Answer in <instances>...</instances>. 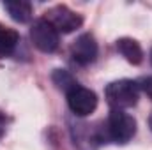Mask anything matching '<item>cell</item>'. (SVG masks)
Instances as JSON below:
<instances>
[{"label":"cell","instance_id":"6da1fadb","mask_svg":"<svg viewBox=\"0 0 152 150\" xmlns=\"http://www.w3.org/2000/svg\"><path fill=\"white\" fill-rule=\"evenodd\" d=\"M138 95H140V87L133 79H117L106 85L104 88L106 103L113 110H126L134 106L138 103Z\"/></svg>","mask_w":152,"mask_h":150},{"label":"cell","instance_id":"7a4b0ae2","mask_svg":"<svg viewBox=\"0 0 152 150\" xmlns=\"http://www.w3.org/2000/svg\"><path fill=\"white\" fill-rule=\"evenodd\" d=\"M106 133L112 141L126 145L136 134V120L124 110H112L106 122Z\"/></svg>","mask_w":152,"mask_h":150},{"label":"cell","instance_id":"3957f363","mask_svg":"<svg viewBox=\"0 0 152 150\" xmlns=\"http://www.w3.org/2000/svg\"><path fill=\"white\" fill-rule=\"evenodd\" d=\"M44 20L50 21L58 34H71L83 25V18L67 5H53L44 12Z\"/></svg>","mask_w":152,"mask_h":150},{"label":"cell","instance_id":"277c9868","mask_svg":"<svg viewBox=\"0 0 152 150\" xmlns=\"http://www.w3.org/2000/svg\"><path fill=\"white\" fill-rule=\"evenodd\" d=\"M30 39H32L34 46L37 48L39 51H42V53H53L58 48V42H60L58 32L44 18H39V20H36L32 23Z\"/></svg>","mask_w":152,"mask_h":150},{"label":"cell","instance_id":"5b68a950","mask_svg":"<svg viewBox=\"0 0 152 150\" xmlns=\"http://www.w3.org/2000/svg\"><path fill=\"white\" fill-rule=\"evenodd\" d=\"M66 97H67L69 110L75 115H78V117H88L97 108V95H96V92L87 88V87H81L80 83L75 85L66 94Z\"/></svg>","mask_w":152,"mask_h":150},{"label":"cell","instance_id":"8992f818","mask_svg":"<svg viewBox=\"0 0 152 150\" xmlns=\"http://www.w3.org/2000/svg\"><path fill=\"white\" fill-rule=\"evenodd\" d=\"M71 57L76 64L88 66L97 57V42L92 34H81L71 46Z\"/></svg>","mask_w":152,"mask_h":150},{"label":"cell","instance_id":"52a82bcc","mask_svg":"<svg viewBox=\"0 0 152 150\" xmlns=\"http://www.w3.org/2000/svg\"><path fill=\"white\" fill-rule=\"evenodd\" d=\"M117 51L133 66H140L143 62V50L138 41L131 37H120L117 41Z\"/></svg>","mask_w":152,"mask_h":150},{"label":"cell","instance_id":"ba28073f","mask_svg":"<svg viewBox=\"0 0 152 150\" xmlns=\"http://www.w3.org/2000/svg\"><path fill=\"white\" fill-rule=\"evenodd\" d=\"M4 9L18 23H28L30 18H32V4L30 2H25V0L4 2Z\"/></svg>","mask_w":152,"mask_h":150},{"label":"cell","instance_id":"9c48e42d","mask_svg":"<svg viewBox=\"0 0 152 150\" xmlns=\"http://www.w3.org/2000/svg\"><path fill=\"white\" fill-rule=\"evenodd\" d=\"M18 41H20V36H18V32L14 28L5 27V25L0 23V58L9 57L14 51Z\"/></svg>","mask_w":152,"mask_h":150},{"label":"cell","instance_id":"30bf717a","mask_svg":"<svg viewBox=\"0 0 152 150\" xmlns=\"http://www.w3.org/2000/svg\"><path fill=\"white\" fill-rule=\"evenodd\" d=\"M51 78H53V83H55L60 90H64L66 94H67L75 85H78V81H76L75 78L67 73V71H64V69H57V71L53 73Z\"/></svg>","mask_w":152,"mask_h":150},{"label":"cell","instance_id":"8fae6325","mask_svg":"<svg viewBox=\"0 0 152 150\" xmlns=\"http://www.w3.org/2000/svg\"><path fill=\"white\" fill-rule=\"evenodd\" d=\"M142 88H143V92L149 95V99L152 101V76L151 78H145V79L142 81Z\"/></svg>","mask_w":152,"mask_h":150},{"label":"cell","instance_id":"7c38bea8","mask_svg":"<svg viewBox=\"0 0 152 150\" xmlns=\"http://www.w3.org/2000/svg\"><path fill=\"white\" fill-rule=\"evenodd\" d=\"M4 133H5V115L0 111V138L4 136Z\"/></svg>","mask_w":152,"mask_h":150},{"label":"cell","instance_id":"4fadbf2b","mask_svg":"<svg viewBox=\"0 0 152 150\" xmlns=\"http://www.w3.org/2000/svg\"><path fill=\"white\" fill-rule=\"evenodd\" d=\"M149 125H151V129H152V117H151V120H149Z\"/></svg>","mask_w":152,"mask_h":150},{"label":"cell","instance_id":"5bb4252c","mask_svg":"<svg viewBox=\"0 0 152 150\" xmlns=\"http://www.w3.org/2000/svg\"><path fill=\"white\" fill-rule=\"evenodd\" d=\"M151 62H152V51H151Z\"/></svg>","mask_w":152,"mask_h":150}]
</instances>
